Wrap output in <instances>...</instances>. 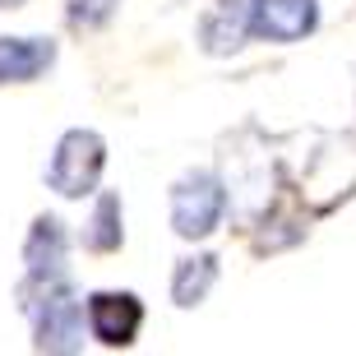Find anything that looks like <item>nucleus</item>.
Returning <instances> with one entry per match:
<instances>
[{"label":"nucleus","instance_id":"obj_4","mask_svg":"<svg viewBox=\"0 0 356 356\" xmlns=\"http://www.w3.org/2000/svg\"><path fill=\"white\" fill-rule=\"evenodd\" d=\"M227 185L218 172H185L172 185V232L181 241H204L227 218Z\"/></svg>","mask_w":356,"mask_h":356},{"label":"nucleus","instance_id":"obj_7","mask_svg":"<svg viewBox=\"0 0 356 356\" xmlns=\"http://www.w3.org/2000/svg\"><path fill=\"white\" fill-rule=\"evenodd\" d=\"M144 329V301L134 291H92L88 296V333L102 347H130Z\"/></svg>","mask_w":356,"mask_h":356},{"label":"nucleus","instance_id":"obj_10","mask_svg":"<svg viewBox=\"0 0 356 356\" xmlns=\"http://www.w3.org/2000/svg\"><path fill=\"white\" fill-rule=\"evenodd\" d=\"M79 241H83L88 254H116L120 245H125V204H120L116 190H97Z\"/></svg>","mask_w":356,"mask_h":356},{"label":"nucleus","instance_id":"obj_5","mask_svg":"<svg viewBox=\"0 0 356 356\" xmlns=\"http://www.w3.org/2000/svg\"><path fill=\"white\" fill-rule=\"evenodd\" d=\"M70 273V232L56 213H38L24 241V296L65 282Z\"/></svg>","mask_w":356,"mask_h":356},{"label":"nucleus","instance_id":"obj_6","mask_svg":"<svg viewBox=\"0 0 356 356\" xmlns=\"http://www.w3.org/2000/svg\"><path fill=\"white\" fill-rule=\"evenodd\" d=\"M319 28V5L315 0H250V38L254 42H291L310 38Z\"/></svg>","mask_w":356,"mask_h":356},{"label":"nucleus","instance_id":"obj_1","mask_svg":"<svg viewBox=\"0 0 356 356\" xmlns=\"http://www.w3.org/2000/svg\"><path fill=\"white\" fill-rule=\"evenodd\" d=\"M268 153H273V190L291 185L305 213H329L356 195V134L305 130L291 134V144L287 134H268Z\"/></svg>","mask_w":356,"mask_h":356},{"label":"nucleus","instance_id":"obj_2","mask_svg":"<svg viewBox=\"0 0 356 356\" xmlns=\"http://www.w3.org/2000/svg\"><path fill=\"white\" fill-rule=\"evenodd\" d=\"M106 172V139L88 125H74L56 139L51 162H47V190L60 199H83L97 195V181Z\"/></svg>","mask_w":356,"mask_h":356},{"label":"nucleus","instance_id":"obj_13","mask_svg":"<svg viewBox=\"0 0 356 356\" xmlns=\"http://www.w3.org/2000/svg\"><path fill=\"white\" fill-rule=\"evenodd\" d=\"M19 5H24V0H0V10H19Z\"/></svg>","mask_w":356,"mask_h":356},{"label":"nucleus","instance_id":"obj_12","mask_svg":"<svg viewBox=\"0 0 356 356\" xmlns=\"http://www.w3.org/2000/svg\"><path fill=\"white\" fill-rule=\"evenodd\" d=\"M120 0H65V19L70 28H102L116 14Z\"/></svg>","mask_w":356,"mask_h":356},{"label":"nucleus","instance_id":"obj_3","mask_svg":"<svg viewBox=\"0 0 356 356\" xmlns=\"http://www.w3.org/2000/svg\"><path fill=\"white\" fill-rule=\"evenodd\" d=\"M28 315H33V347L51 356H74L83 352V315L88 305L79 301V291L70 282H56V287H42L38 301H24Z\"/></svg>","mask_w":356,"mask_h":356},{"label":"nucleus","instance_id":"obj_9","mask_svg":"<svg viewBox=\"0 0 356 356\" xmlns=\"http://www.w3.org/2000/svg\"><path fill=\"white\" fill-rule=\"evenodd\" d=\"M56 65L51 38H0V83H33Z\"/></svg>","mask_w":356,"mask_h":356},{"label":"nucleus","instance_id":"obj_8","mask_svg":"<svg viewBox=\"0 0 356 356\" xmlns=\"http://www.w3.org/2000/svg\"><path fill=\"white\" fill-rule=\"evenodd\" d=\"M250 38V0H222L213 14L199 24V47L209 56H232Z\"/></svg>","mask_w":356,"mask_h":356},{"label":"nucleus","instance_id":"obj_11","mask_svg":"<svg viewBox=\"0 0 356 356\" xmlns=\"http://www.w3.org/2000/svg\"><path fill=\"white\" fill-rule=\"evenodd\" d=\"M213 282H218V254H185L172 268V301L181 310H195V305H204Z\"/></svg>","mask_w":356,"mask_h":356}]
</instances>
